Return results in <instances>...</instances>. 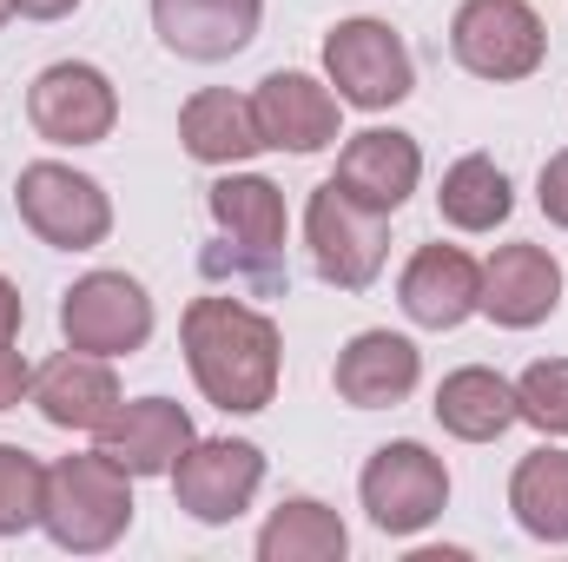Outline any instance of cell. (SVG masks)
<instances>
[{
    "label": "cell",
    "instance_id": "obj_30",
    "mask_svg": "<svg viewBox=\"0 0 568 562\" xmlns=\"http://www.w3.org/2000/svg\"><path fill=\"white\" fill-rule=\"evenodd\" d=\"M20 318H27V304H20V291H13V279H0V344H13V331H20Z\"/></svg>",
    "mask_w": 568,
    "mask_h": 562
},
{
    "label": "cell",
    "instance_id": "obj_29",
    "mask_svg": "<svg viewBox=\"0 0 568 562\" xmlns=\"http://www.w3.org/2000/svg\"><path fill=\"white\" fill-rule=\"evenodd\" d=\"M20 398H33V364L13 344H0V411H13Z\"/></svg>",
    "mask_w": 568,
    "mask_h": 562
},
{
    "label": "cell",
    "instance_id": "obj_23",
    "mask_svg": "<svg viewBox=\"0 0 568 562\" xmlns=\"http://www.w3.org/2000/svg\"><path fill=\"white\" fill-rule=\"evenodd\" d=\"M436 212H443V225H456V232H496V225L516 212L509 172H503L489 152H463V159L443 172V185H436Z\"/></svg>",
    "mask_w": 568,
    "mask_h": 562
},
{
    "label": "cell",
    "instance_id": "obj_25",
    "mask_svg": "<svg viewBox=\"0 0 568 562\" xmlns=\"http://www.w3.org/2000/svg\"><path fill=\"white\" fill-rule=\"evenodd\" d=\"M40 510H47V463L20 443H0V536L40 530Z\"/></svg>",
    "mask_w": 568,
    "mask_h": 562
},
{
    "label": "cell",
    "instance_id": "obj_15",
    "mask_svg": "<svg viewBox=\"0 0 568 562\" xmlns=\"http://www.w3.org/2000/svg\"><path fill=\"white\" fill-rule=\"evenodd\" d=\"M199 430H192V411L185 404H172V398H120V411L100 423V456H113L133 483L140 476H172V463L185 456V443H192Z\"/></svg>",
    "mask_w": 568,
    "mask_h": 562
},
{
    "label": "cell",
    "instance_id": "obj_20",
    "mask_svg": "<svg viewBox=\"0 0 568 562\" xmlns=\"http://www.w3.org/2000/svg\"><path fill=\"white\" fill-rule=\"evenodd\" d=\"M436 423L456 436V443H496L509 423H516V384L489 364H463L436 384Z\"/></svg>",
    "mask_w": 568,
    "mask_h": 562
},
{
    "label": "cell",
    "instance_id": "obj_26",
    "mask_svg": "<svg viewBox=\"0 0 568 562\" xmlns=\"http://www.w3.org/2000/svg\"><path fill=\"white\" fill-rule=\"evenodd\" d=\"M199 272L219 284H232L239 298H278L291 272H284V252H258V245H239V239H225V245H205L199 252Z\"/></svg>",
    "mask_w": 568,
    "mask_h": 562
},
{
    "label": "cell",
    "instance_id": "obj_4",
    "mask_svg": "<svg viewBox=\"0 0 568 562\" xmlns=\"http://www.w3.org/2000/svg\"><path fill=\"white\" fill-rule=\"evenodd\" d=\"M13 212H20V225H27L40 245H53V252H93V245H106V232H113V199H106V185H100L93 172L60 165V159L20 165V179H13Z\"/></svg>",
    "mask_w": 568,
    "mask_h": 562
},
{
    "label": "cell",
    "instance_id": "obj_8",
    "mask_svg": "<svg viewBox=\"0 0 568 562\" xmlns=\"http://www.w3.org/2000/svg\"><path fill=\"white\" fill-rule=\"evenodd\" d=\"M265 490V450L245 436H192L172 463V496L192 523H239Z\"/></svg>",
    "mask_w": 568,
    "mask_h": 562
},
{
    "label": "cell",
    "instance_id": "obj_5",
    "mask_svg": "<svg viewBox=\"0 0 568 562\" xmlns=\"http://www.w3.org/2000/svg\"><path fill=\"white\" fill-rule=\"evenodd\" d=\"M449 53H456L463 73H476L489 87H509V80H529L549 60V27L529 0H463L456 20H449Z\"/></svg>",
    "mask_w": 568,
    "mask_h": 562
},
{
    "label": "cell",
    "instance_id": "obj_28",
    "mask_svg": "<svg viewBox=\"0 0 568 562\" xmlns=\"http://www.w3.org/2000/svg\"><path fill=\"white\" fill-rule=\"evenodd\" d=\"M536 199H542L549 225H562V232H568V152H556V159L542 165V185H536Z\"/></svg>",
    "mask_w": 568,
    "mask_h": 562
},
{
    "label": "cell",
    "instance_id": "obj_7",
    "mask_svg": "<svg viewBox=\"0 0 568 562\" xmlns=\"http://www.w3.org/2000/svg\"><path fill=\"white\" fill-rule=\"evenodd\" d=\"M304 245H311V265L317 279L337 284V291H371L384 272V252H390V219L344 199L331 179L311 192L304 205Z\"/></svg>",
    "mask_w": 568,
    "mask_h": 562
},
{
    "label": "cell",
    "instance_id": "obj_24",
    "mask_svg": "<svg viewBox=\"0 0 568 562\" xmlns=\"http://www.w3.org/2000/svg\"><path fill=\"white\" fill-rule=\"evenodd\" d=\"M509 510L536 543H568V450L536 443L509 476Z\"/></svg>",
    "mask_w": 568,
    "mask_h": 562
},
{
    "label": "cell",
    "instance_id": "obj_2",
    "mask_svg": "<svg viewBox=\"0 0 568 562\" xmlns=\"http://www.w3.org/2000/svg\"><path fill=\"white\" fill-rule=\"evenodd\" d=\"M133 476L100 456V450H73L60 463H47V510L40 530L53 536V550L67 556H106L126 530H133Z\"/></svg>",
    "mask_w": 568,
    "mask_h": 562
},
{
    "label": "cell",
    "instance_id": "obj_3",
    "mask_svg": "<svg viewBox=\"0 0 568 562\" xmlns=\"http://www.w3.org/2000/svg\"><path fill=\"white\" fill-rule=\"evenodd\" d=\"M324 80L344 107L384 113V107H404L417 93V60L390 20L357 13V20H337L324 33Z\"/></svg>",
    "mask_w": 568,
    "mask_h": 562
},
{
    "label": "cell",
    "instance_id": "obj_16",
    "mask_svg": "<svg viewBox=\"0 0 568 562\" xmlns=\"http://www.w3.org/2000/svg\"><path fill=\"white\" fill-rule=\"evenodd\" d=\"M33 411L53 423V430H73V436H100V423L120 411V378H113V358H93V351H60L33 371Z\"/></svg>",
    "mask_w": 568,
    "mask_h": 562
},
{
    "label": "cell",
    "instance_id": "obj_14",
    "mask_svg": "<svg viewBox=\"0 0 568 562\" xmlns=\"http://www.w3.org/2000/svg\"><path fill=\"white\" fill-rule=\"evenodd\" d=\"M417 179H424V152L410 133H397V127H371V133H351L344 152H337V172H331V185L344 192V199H357V205H371V212H404V199L417 192Z\"/></svg>",
    "mask_w": 568,
    "mask_h": 562
},
{
    "label": "cell",
    "instance_id": "obj_19",
    "mask_svg": "<svg viewBox=\"0 0 568 562\" xmlns=\"http://www.w3.org/2000/svg\"><path fill=\"white\" fill-rule=\"evenodd\" d=\"M179 145L199 159V165H245L252 152H265L258 133V113L245 93L232 87H199L185 107H179Z\"/></svg>",
    "mask_w": 568,
    "mask_h": 562
},
{
    "label": "cell",
    "instance_id": "obj_32",
    "mask_svg": "<svg viewBox=\"0 0 568 562\" xmlns=\"http://www.w3.org/2000/svg\"><path fill=\"white\" fill-rule=\"evenodd\" d=\"M7 13H13V0H0V27H7Z\"/></svg>",
    "mask_w": 568,
    "mask_h": 562
},
{
    "label": "cell",
    "instance_id": "obj_13",
    "mask_svg": "<svg viewBox=\"0 0 568 562\" xmlns=\"http://www.w3.org/2000/svg\"><path fill=\"white\" fill-rule=\"evenodd\" d=\"M265 0H152V33L192 67H219L258 40Z\"/></svg>",
    "mask_w": 568,
    "mask_h": 562
},
{
    "label": "cell",
    "instance_id": "obj_12",
    "mask_svg": "<svg viewBox=\"0 0 568 562\" xmlns=\"http://www.w3.org/2000/svg\"><path fill=\"white\" fill-rule=\"evenodd\" d=\"M252 113H258L265 145L297 152V159L344 140V133H337V127H344V100L331 93V80H311V73H297V67H284V73H265V80H258Z\"/></svg>",
    "mask_w": 568,
    "mask_h": 562
},
{
    "label": "cell",
    "instance_id": "obj_31",
    "mask_svg": "<svg viewBox=\"0 0 568 562\" xmlns=\"http://www.w3.org/2000/svg\"><path fill=\"white\" fill-rule=\"evenodd\" d=\"M80 0H13V13H27V20H67Z\"/></svg>",
    "mask_w": 568,
    "mask_h": 562
},
{
    "label": "cell",
    "instance_id": "obj_21",
    "mask_svg": "<svg viewBox=\"0 0 568 562\" xmlns=\"http://www.w3.org/2000/svg\"><path fill=\"white\" fill-rule=\"evenodd\" d=\"M205 205H212V219H219L225 239L258 245V252H284V192L265 179V172L225 165V179H212Z\"/></svg>",
    "mask_w": 568,
    "mask_h": 562
},
{
    "label": "cell",
    "instance_id": "obj_27",
    "mask_svg": "<svg viewBox=\"0 0 568 562\" xmlns=\"http://www.w3.org/2000/svg\"><path fill=\"white\" fill-rule=\"evenodd\" d=\"M516 423H536L542 436H568V358H536L516 378Z\"/></svg>",
    "mask_w": 568,
    "mask_h": 562
},
{
    "label": "cell",
    "instance_id": "obj_18",
    "mask_svg": "<svg viewBox=\"0 0 568 562\" xmlns=\"http://www.w3.org/2000/svg\"><path fill=\"white\" fill-rule=\"evenodd\" d=\"M483 298V265L463 245H417L404 279H397V304L410 324L424 331H456Z\"/></svg>",
    "mask_w": 568,
    "mask_h": 562
},
{
    "label": "cell",
    "instance_id": "obj_10",
    "mask_svg": "<svg viewBox=\"0 0 568 562\" xmlns=\"http://www.w3.org/2000/svg\"><path fill=\"white\" fill-rule=\"evenodd\" d=\"M27 120L47 145H100L120 127V93L93 60H53L27 87Z\"/></svg>",
    "mask_w": 568,
    "mask_h": 562
},
{
    "label": "cell",
    "instance_id": "obj_9",
    "mask_svg": "<svg viewBox=\"0 0 568 562\" xmlns=\"http://www.w3.org/2000/svg\"><path fill=\"white\" fill-rule=\"evenodd\" d=\"M60 338L93 358H133L152 338V298L126 272H87L60 291Z\"/></svg>",
    "mask_w": 568,
    "mask_h": 562
},
{
    "label": "cell",
    "instance_id": "obj_6",
    "mask_svg": "<svg viewBox=\"0 0 568 562\" xmlns=\"http://www.w3.org/2000/svg\"><path fill=\"white\" fill-rule=\"evenodd\" d=\"M357 496H364V510L384 536H417L449 510V470L429 443L397 436V443L371 450V463L357 476Z\"/></svg>",
    "mask_w": 568,
    "mask_h": 562
},
{
    "label": "cell",
    "instance_id": "obj_1",
    "mask_svg": "<svg viewBox=\"0 0 568 562\" xmlns=\"http://www.w3.org/2000/svg\"><path fill=\"white\" fill-rule=\"evenodd\" d=\"M179 344H185V371H192L199 398L219 404L225 418H258L278 398L284 338L278 324L258 304H245L239 291L192 298L185 318H179Z\"/></svg>",
    "mask_w": 568,
    "mask_h": 562
},
{
    "label": "cell",
    "instance_id": "obj_17",
    "mask_svg": "<svg viewBox=\"0 0 568 562\" xmlns=\"http://www.w3.org/2000/svg\"><path fill=\"white\" fill-rule=\"evenodd\" d=\"M417 378H424V351L404 331H357L331 364V384L351 411H390L417 391Z\"/></svg>",
    "mask_w": 568,
    "mask_h": 562
},
{
    "label": "cell",
    "instance_id": "obj_11",
    "mask_svg": "<svg viewBox=\"0 0 568 562\" xmlns=\"http://www.w3.org/2000/svg\"><path fill=\"white\" fill-rule=\"evenodd\" d=\"M476 311H483L489 324H503V331H536V324H549V318L562 311V259H556L549 245H529V239L496 245V252L483 259V298H476Z\"/></svg>",
    "mask_w": 568,
    "mask_h": 562
},
{
    "label": "cell",
    "instance_id": "obj_22",
    "mask_svg": "<svg viewBox=\"0 0 568 562\" xmlns=\"http://www.w3.org/2000/svg\"><path fill=\"white\" fill-rule=\"evenodd\" d=\"M344 556H351V530L317 496L278 503L258 530V562H344Z\"/></svg>",
    "mask_w": 568,
    "mask_h": 562
}]
</instances>
